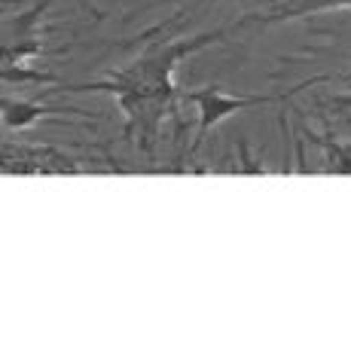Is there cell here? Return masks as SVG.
<instances>
[{"mask_svg":"<svg viewBox=\"0 0 351 351\" xmlns=\"http://www.w3.org/2000/svg\"><path fill=\"white\" fill-rule=\"evenodd\" d=\"M239 28L241 22L232 25V28L195 34V37L150 40L144 46V52L123 71L110 73L104 80H92V83H64V92H110L125 117V138L144 156H153L165 117L174 113V101H178V86H174L178 64L184 58H190L193 52L205 49L211 43H220Z\"/></svg>","mask_w":351,"mask_h":351,"instance_id":"1","label":"cell"},{"mask_svg":"<svg viewBox=\"0 0 351 351\" xmlns=\"http://www.w3.org/2000/svg\"><path fill=\"white\" fill-rule=\"evenodd\" d=\"M327 77H312L306 83L293 86V89H285V92H275V95H229L220 86H205V89H195V92H186V101H193L199 107V132H195V144H193V153L205 144V138L211 134L214 125H220L223 119H229L232 113L239 110H251V107H266V104H278V101H287L293 98L300 89H308V86H318L324 83Z\"/></svg>","mask_w":351,"mask_h":351,"instance_id":"2","label":"cell"},{"mask_svg":"<svg viewBox=\"0 0 351 351\" xmlns=\"http://www.w3.org/2000/svg\"><path fill=\"white\" fill-rule=\"evenodd\" d=\"M52 0H37L31 10L3 16V64H28L43 52V16Z\"/></svg>","mask_w":351,"mask_h":351,"instance_id":"3","label":"cell"},{"mask_svg":"<svg viewBox=\"0 0 351 351\" xmlns=\"http://www.w3.org/2000/svg\"><path fill=\"white\" fill-rule=\"evenodd\" d=\"M80 171L71 156L52 147H3V174H73Z\"/></svg>","mask_w":351,"mask_h":351,"instance_id":"4","label":"cell"},{"mask_svg":"<svg viewBox=\"0 0 351 351\" xmlns=\"http://www.w3.org/2000/svg\"><path fill=\"white\" fill-rule=\"evenodd\" d=\"M351 0H285L281 6H275L269 16H247L241 19V28L251 22H290V19L308 16V12H324V10H346Z\"/></svg>","mask_w":351,"mask_h":351,"instance_id":"5","label":"cell"},{"mask_svg":"<svg viewBox=\"0 0 351 351\" xmlns=\"http://www.w3.org/2000/svg\"><path fill=\"white\" fill-rule=\"evenodd\" d=\"M52 110H56V107L40 104V101H10V98H3V125L6 128H28ZM58 113H64V110H58Z\"/></svg>","mask_w":351,"mask_h":351,"instance_id":"6","label":"cell"},{"mask_svg":"<svg viewBox=\"0 0 351 351\" xmlns=\"http://www.w3.org/2000/svg\"><path fill=\"white\" fill-rule=\"evenodd\" d=\"M0 77H3V83H40V86H56L58 77H52V73L46 71H28L25 64H3L0 67Z\"/></svg>","mask_w":351,"mask_h":351,"instance_id":"7","label":"cell"},{"mask_svg":"<svg viewBox=\"0 0 351 351\" xmlns=\"http://www.w3.org/2000/svg\"><path fill=\"white\" fill-rule=\"evenodd\" d=\"M348 153H351V144H348Z\"/></svg>","mask_w":351,"mask_h":351,"instance_id":"8","label":"cell"}]
</instances>
